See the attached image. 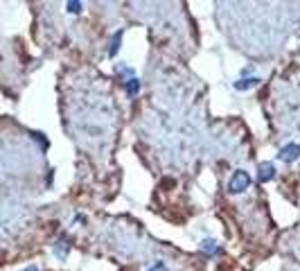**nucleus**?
I'll return each instance as SVG.
<instances>
[{
    "instance_id": "423d86ee",
    "label": "nucleus",
    "mask_w": 300,
    "mask_h": 271,
    "mask_svg": "<svg viewBox=\"0 0 300 271\" xmlns=\"http://www.w3.org/2000/svg\"><path fill=\"white\" fill-rule=\"evenodd\" d=\"M140 88H143V82H140L138 77H129L127 82H124V90H127L129 98H135V95L140 93Z\"/></svg>"
},
{
    "instance_id": "9d476101",
    "label": "nucleus",
    "mask_w": 300,
    "mask_h": 271,
    "mask_svg": "<svg viewBox=\"0 0 300 271\" xmlns=\"http://www.w3.org/2000/svg\"><path fill=\"white\" fill-rule=\"evenodd\" d=\"M147 271H167V269H165V262H156L154 267H151V269H147Z\"/></svg>"
},
{
    "instance_id": "39448f33",
    "label": "nucleus",
    "mask_w": 300,
    "mask_h": 271,
    "mask_svg": "<svg viewBox=\"0 0 300 271\" xmlns=\"http://www.w3.org/2000/svg\"><path fill=\"white\" fill-rule=\"evenodd\" d=\"M68 251H70V237L68 235H61V240L54 244V256L59 260H66Z\"/></svg>"
},
{
    "instance_id": "f03ea898",
    "label": "nucleus",
    "mask_w": 300,
    "mask_h": 271,
    "mask_svg": "<svg viewBox=\"0 0 300 271\" xmlns=\"http://www.w3.org/2000/svg\"><path fill=\"white\" fill-rule=\"evenodd\" d=\"M298 158H300V145L298 143H287L285 147H280L278 161H282V163H296Z\"/></svg>"
},
{
    "instance_id": "6e6552de",
    "label": "nucleus",
    "mask_w": 300,
    "mask_h": 271,
    "mask_svg": "<svg viewBox=\"0 0 300 271\" xmlns=\"http://www.w3.org/2000/svg\"><path fill=\"white\" fill-rule=\"evenodd\" d=\"M201 251L206 253V256H217L222 248L217 246V242H214V240H203L201 242Z\"/></svg>"
},
{
    "instance_id": "f257e3e1",
    "label": "nucleus",
    "mask_w": 300,
    "mask_h": 271,
    "mask_svg": "<svg viewBox=\"0 0 300 271\" xmlns=\"http://www.w3.org/2000/svg\"><path fill=\"white\" fill-rule=\"evenodd\" d=\"M251 183H253V179L246 169H235L233 177L228 179V192L230 195H242V192H246L251 188Z\"/></svg>"
},
{
    "instance_id": "20e7f679",
    "label": "nucleus",
    "mask_w": 300,
    "mask_h": 271,
    "mask_svg": "<svg viewBox=\"0 0 300 271\" xmlns=\"http://www.w3.org/2000/svg\"><path fill=\"white\" fill-rule=\"evenodd\" d=\"M262 82L259 77H242V79H237V82L233 84L235 90H239V93H244V90H251V88H255L257 84Z\"/></svg>"
},
{
    "instance_id": "7ed1b4c3",
    "label": "nucleus",
    "mask_w": 300,
    "mask_h": 271,
    "mask_svg": "<svg viewBox=\"0 0 300 271\" xmlns=\"http://www.w3.org/2000/svg\"><path fill=\"white\" fill-rule=\"evenodd\" d=\"M275 179V165L273 163H259V167H257V181L259 183H269V181H273Z\"/></svg>"
},
{
    "instance_id": "1a4fd4ad",
    "label": "nucleus",
    "mask_w": 300,
    "mask_h": 271,
    "mask_svg": "<svg viewBox=\"0 0 300 271\" xmlns=\"http://www.w3.org/2000/svg\"><path fill=\"white\" fill-rule=\"evenodd\" d=\"M82 9H84V3H79V0H68V3H66V11H68V14H79Z\"/></svg>"
},
{
    "instance_id": "9b49d317",
    "label": "nucleus",
    "mask_w": 300,
    "mask_h": 271,
    "mask_svg": "<svg viewBox=\"0 0 300 271\" xmlns=\"http://www.w3.org/2000/svg\"><path fill=\"white\" fill-rule=\"evenodd\" d=\"M23 271H38V267H36V264H30V267H25Z\"/></svg>"
},
{
    "instance_id": "0eeeda50",
    "label": "nucleus",
    "mask_w": 300,
    "mask_h": 271,
    "mask_svg": "<svg viewBox=\"0 0 300 271\" xmlns=\"http://www.w3.org/2000/svg\"><path fill=\"white\" fill-rule=\"evenodd\" d=\"M122 36H124V30H117V32L111 36V45H109V56H111V59H113V56H117V52H120Z\"/></svg>"
}]
</instances>
